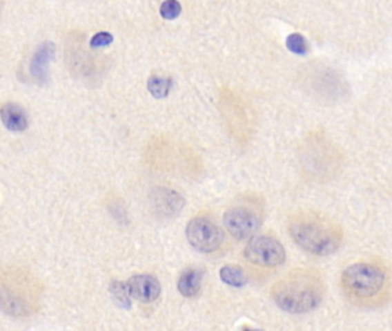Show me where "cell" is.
<instances>
[{
    "label": "cell",
    "mask_w": 392,
    "mask_h": 331,
    "mask_svg": "<svg viewBox=\"0 0 392 331\" xmlns=\"http://www.w3.org/2000/svg\"><path fill=\"white\" fill-rule=\"evenodd\" d=\"M340 287L345 301L355 308H382L392 298L391 269L382 260H360L342 273Z\"/></svg>",
    "instance_id": "6da1fadb"
},
{
    "label": "cell",
    "mask_w": 392,
    "mask_h": 331,
    "mask_svg": "<svg viewBox=\"0 0 392 331\" xmlns=\"http://www.w3.org/2000/svg\"><path fill=\"white\" fill-rule=\"evenodd\" d=\"M288 231L301 249L313 256L334 254L344 242V229L336 220L311 209L294 213L288 221Z\"/></svg>",
    "instance_id": "7a4b0ae2"
},
{
    "label": "cell",
    "mask_w": 392,
    "mask_h": 331,
    "mask_svg": "<svg viewBox=\"0 0 392 331\" xmlns=\"http://www.w3.org/2000/svg\"><path fill=\"white\" fill-rule=\"evenodd\" d=\"M326 284L322 274L313 268H296L277 281L271 296L282 311L304 314L322 304Z\"/></svg>",
    "instance_id": "3957f363"
},
{
    "label": "cell",
    "mask_w": 392,
    "mask_h": 331,
    "mask_svg": "<svg viewBox=\"0 0 392 331\" xmlns=\"http://www.w3.org/2000/svg\"><path fill=\"white\" fill-rule=\"evenodd\" d=\"M43 287L37 277L20 268L0 272V311L24 318L38 311Z\"/></svg>",
    "instance_id": "277c9868"
},
{
    "label": "cell",
    "mask_w": 392,
    "mask_h": 331,
    "mask_svg": "<svg viewBox=\"0 0 392 331\" xmlns=\"http://www.w3.org/2000/svg\"><path fill=\"white\" fill-rule=\"evenodd\" d=\"M224 225L237 240L251 239L261 228L263 209L261 202L251 196H244L232 202L223 216Z\"/></svg>",
    "instance_id": "5b68a950"
},
{
    "label": "cell",
    "mask_w": 392,
    "mask_h": 331,
    "mask_svg": "<svg viewBox=\"0 0 392 331\" xmlns=\"http://www.w3.org/2000/svg\"><path fill=\"white\" fill-rule=\"evenodd\" d=\"M244 256L256 266L277 267L284 263L286 251L272 236H253L244 249Z\"/></svg>",
    "instance_id": "8992f818"
},
{
    "label": "cell",
    "mask_w": 392,
    "mask_h": 331,
    "mask_svg": "<svg viewBox=\"0 0 392 331\" xmlns=\"http://www.w3.org/2000/svg\"><path fill=\"white\" fill-rule=\"evenodd\" d=\"M187 240L199 252L211 253L219 249L224 234L216 222L208 216H195L186 227Z\"/></svg>",
    "instance_id": "52a82bcc"
},
{
    "label": "cell",
    "mask_w": 392,
    "mask_h": 331,
    "mask_svg": "<svg viewBox=\"0 0 392 331\" xmlns=\"http://www.w3.org/2000/svg\"><path fill=\"white\" fill-rule=\"evenodd\" d=\"M126 289L129 296L146 304L155 301L161 294L159 280L149 274H139L132 276L126 283Z\"/></svg>",
    "instance_id": "ba28073f"
},
{
    "label": "cell",
    "mask_w": 392,
    "mask_h": 331,
    "mask_svg": "<svg viewBox=\"0 0 392 331\" xmlns=\"http://www.w3.org/2000/svg\"><path fill=\"white\" fill-rule=\"evenodd\" d=\"M55 48L53 43L45 41L38 46L31 59L30 74L37 82L45 83L48 77V66L53 60Z\"/></svg>",
    "instance_id": "9c48e42d"
},
{
    "label": "cell",
    "mask_w": 392,
    "mask_h": 331,
    "mask_svg": "<svg viewBox=\"0 0 392 331\" xmlns=\"http://www.w3.org/2000/svg\"><path fill=\"white\" fill-rule=\"evenodd\" d=\"M0 119L3 126L10 131H24L28 128V115L26 111L14 103H7L0 108Z\"/></svg>",
    "instance_id": "30bf717a"
},
{
    "label": "cell",
    "mask_w": 392,
    "mask_h": 331,
    "mask_svg": "<svg viewBox=\"0 0 392 331\" xmlns=\"http://www.w3.org/2000/svg\"><path fill=\"white\" fill-rule=\"evenodd\" d=\"M334 149L333 147H306L305 154L303 155L305 159V167L308 171H311V174H319V168L322 171V168H325L324 162H331L335 160L336 154H333Z\"/></svg>",
    "instance_id": "8fae6325"
},
{
    "label": "cell",
    "mask_w": 392,
    "mask_h": 331,
    "mask_svg": "<svg viewBox=\"0 0 392 331\" xmlns=\"http://www.w3.org/2000/svg\"><path fill=\"white\" fill-rule=\"evenodd\" d=\"M203 272L196 268H190L180 275L178 281V291L186 298L195 297L202 287Z\"/></svg>",
    "instance_id": "7c38bea8"
},
{
    "label": "cell",
    "mask_w": 392,
    "mask_h": 331,
    "mask_svg": "<svg viewBox=\"0 0 392 331\" xmlns=\"http://www.w3.org/2000/svg\"><path fill=\"white\" fill-rule=\"evenodd\" d=\"M155 202L162 213L166 216H170L173 213H179L184 205L183 198L177 192L171 190H159V193L156 195Z\"/></svg>",
    "instance_id": "4fadbf2b"
},
{
    "label": "cell",
    "mask_w": 392,
    "mask_h": 331,
    "mask_svg": "<svg viewBox=\"0 0 392 331\" xmlns=\"http://www.w3.org/2000/svg\"><path fill=\"white\" fill-rule=\"evenodd\" d=\"M220 278L224 283L234 287H241L247 283V275L240 266L226 265L219 272Z\"/></svg>",
    "instance_id": "5bb4252c"
},
{
    "label": "cell",
    "mask_w": 392,
    "mask_h": 331,
    "mask_svg": "<svg viewBox=\"0 0 392 331\" xmlns=\"http://www.w3.org/2000/svg\"><path fill=\"white\" fill-rule=\"evenodd\" d=\"M147 88L153 97H155L157 100H163L169 96L171 88H173V81L168 77L154 75L148 79Z\"/></svg>",
    "instance_id": "9a60e30c"
},
{
    "label": "cell",
    "mask_w": 392,
    "mask_h": 331,
    "mask_svg": "<svg viewBox=\"0 0 392 331\" xmlns=\"http://www.w3.org/2000/svg\"><path fill=\"white\" fill-rule=\"evenodd\" d=\"M286 45H287L288 50H289L291 53H294V55H308V41H305L303 35L298 34V32L289 35L287 39H286Z\"/></svg>",
    "instance_id": "2e32d148"
},
{
    "label": "cell",
    "mask_w": 392,
    "mask_h": 331,
    "mask_svg": "<svg viewBox=\"0 0 392 331\" xmlns=\"http://www.w3.org/2000/svg\"><path fill=\"white\" fill-rule=\"evenodd\" d=\"M182 10V3L178 0H164L159 8V13L164 20L173 21L179 17Z\"/></svg>",
    "instance_id": "e0dca14e"
},
{
    "label": "cell",
    "mask_w": 392,
    "mask_h": 331,
    "mask_svg": "<svg viewBox=\"0 0 392 331\" xmlns=\"http://www.w3.org/2000/svg\"><path fill=\"white\" fill-rule=\"evenodd\" d=\"M112 41H114V37L112 34H109L107 31H101L91 38L90 45L93 48H105L112 44Z\"/></svg>",
    "instance_id": "ac0fdd59"
},
{
    "label": "cell",
    "mask_w": 392,
    "mask_h": 331,
    "mask_svg": "<svg viewBox=\"0 0 392 331\" xmlns=\"http://www.w3.org/2000/svg\"><path fill=\"white\" fill-rule=\"evenodd\" d=\"M3 0H0V12H1V10H3Z\"/></svg>",
    "instance_id": "d6986e66"
}]
</instances>
